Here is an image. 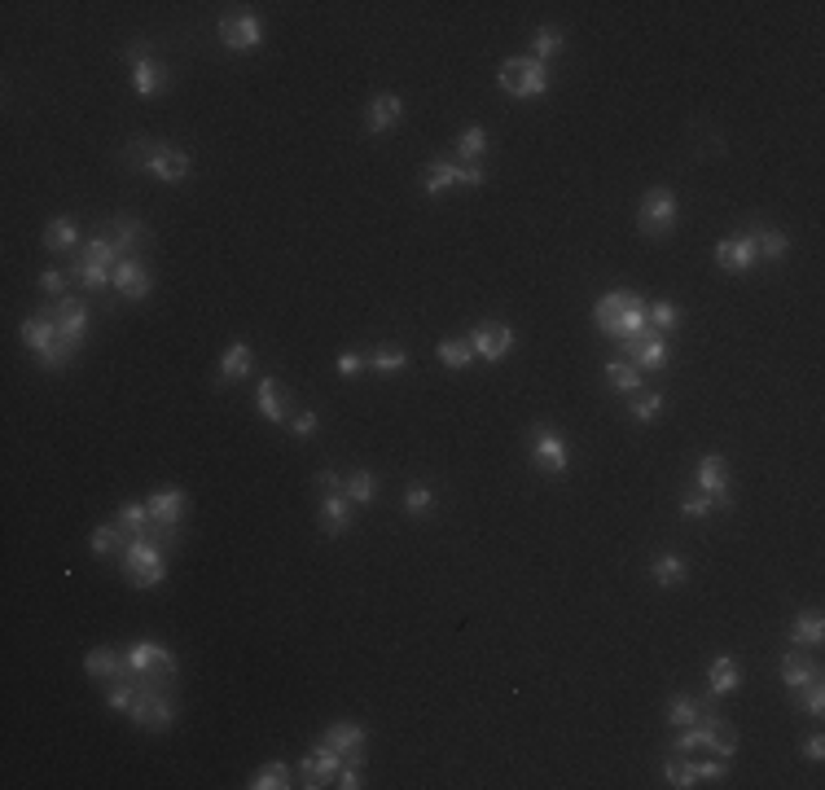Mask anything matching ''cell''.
<instances>
[{
    "mask_svg": "<svg viewBox=\"0 0 825 790\" xmlns=\"http://www.w3.org/2000/svg\"><path fill=\"white\" fill-rule=\"evenodd\" d=\"M124 580L132 589H154L167 580V558H163V536H132L124 549Z\"/></svg>",
    "mask_w": 825,
    "mask_h": 790,
    "instance_id": "1",
    "label": "cell"
},
{
    "mask_svg": "<svg viewBox=\"0 0 825 790\" xmlns=\"http://www.w3.org/2000/svg\"><path fill=\"white\" fill-rule=\"evenodd\" d=\"M127 158H132V167H141V172H150L154 180H185V176L194 172V158L185 154V149L176 146H163V141H132L127 146Z\"/></svg>",
    "mask_w": 825,
    "mask_h": 790,
    "instance_id": "2",
    "label": "cell"
},
{
    "mask_svg": "<svg viewBox=\"0 0 825 790\" xmlns=\"http://www.w3.org/2000/svg\"><path fill=\"white\" fill-rule=\"evenodd\" d=\"M124 255L115 250V242L101 233V238H88L84 247H79L75 264H71V277H75L84 290H106L110 281H115V264H119Z\"/></svg>",
    "mask_w": 825,
    "mask_h": 790,
    "instance_id": "3",
    "label": "cell"
},
{
    "mask_svg": "<svg viewBox=\"0 0 825 790\" xmlns=\"http://www.w3.org/2000/svg\"><path fill=\"white\" fill-rule=\"evenodd\" d=\"M497 88L505 97H545L549 93V71H545V62H536V57H509V62H500L497 71Z\"/></svg>",
    "mask_w": 825,
    "mask_h": 790,
    "instance_id": "4",
    "label": "cell"
},
{
    "mask_svg": "<svg viewBox=\"0 0 825 790\" xmlns=\"http://www.w3.org/2000/svg\"><path fill=\"white\" fill-rule=\"evenodd\" d=\"M49 312H53V325H57V347L71 360L84 347V339H88V303L75 295H62L57 303H49Z\"/></svg>",
    "mask_w": 825,
    "mask_h": 790,
    "instance_id": "5",
    "label": "cell"
},
{
    "mask_svg": "<svg viewBox=\"0 0 825 790\" xmlns=\"http://www.w3.org/2000/svg\"><path fill=\"white\" fill-rule=\"evenodd\" d=\"M23 343L40 356L45 370H62V365H66V356H62V347H57V325H53L49 308H40L35 317H26L23 321Z\"/></svg>",
    "mask_w": 825,
    "mask_h": 790,
    "instance_id": "6",
    "label": "cell"
},
{
    "mask_svg": "<svg viewBox=\"0 0 825 790\" xmlns=\"http://www.w3.org/2000/svg\"><path fill=\"white\" fill-rule=\"evenodd\" d=\"M676 224V194L672 189H650V194L641 198V211H637V228L646 233V238H668Z\"/></svg>",
    "mask_w": 825,
    "mask_h": 790,
    "instance_id": "7",
    "label": "cell"
},
{
    "mask_svg": "<svg viewBox=\"0 0 825 790\" xmlns=\"http://www.w3.org/2000/svg\"><path fill=\"white\" fill-rule=\"evenodd\" d=\"M127 62H132V88H136V97H158V93H167L172 75H167L163 62H154L146 45H132V49H127Z\"/></svg>",
    "mask_w": 825,
    "mask_h": 790,
    "instance_id": "8",
    "label": "cell"
},
{
    "mask_svg": "<svg viewBox=\"0 0 825 790\" xmlns=\"http://www.w3.org/2000/svg\"><path fill=\"white\" fill-rule=\"evenodd\" d=\"M124 659H127V672L132 676H167L172 681V672H176V654L154 642H132Z\"/></svg>",
    "mask_w": 825,
    "mask_h": 790,
    "instance_id": "9",
    "label": "cell"
},
{
    "mask_svg": "<svg viewBox=\"0 0 825 790\" xmlns=\"http://www.w3.org/2000/svg\"><path fill=\"white\" fill-rule=\"evenodd\" d=\"M531 461L545 474H567L571 457H567V444L553 426H531Z\"/></svg>",
    "mask_w": 825,
    "mask_h": 790,
    "instance_id": "10",
    "label": "cell"
},
{
    "mask_svg": "<svg viewBox=\"0 0 825 790\" xmlns=\"http://www.w3.org/2000/svg\"><path fill=\"white\" fill-rule=\"evenodd\" d=\"M146 510H150L154 532H158V536H172L176 527H180V519H185V510H189V501H185L180 488H158V492L146 501Z\"/></svg>",
    "mask_w": 825,
    "mask_h": 790,
    "instance_id": "11",
    "label": "cell"
},
{
    "mask_svg": "<svg viewBox=\"0 0 825 790\" xmlns=\"http://www.w3.org/2000/svg\"><path fill=\"white\" fill-rule=\"evenodd\" d=\"M220 40H225V49H233V53H250V49H259L264 26H259L255 14H225V18H220Z\"/></svg>",
    "mask_w": 825,
    "mask_h": 790,
    "instance_id": "12",
    "label": "cell"
},
{
    "mask_svg": "<svg viewBox=\"0 0 825 790\" xmlns=\"http://www.w3.org/2000/svg\"><path fill=\"white\" fill-rule=\"evenodd\" d=\"M760 264V250H755V228L742 238H725L716 242V268L720 272H750Z\"/></svg>",
    "mask_w": 825,
    "mask_h": 790,
    "instance_id": "13",
    "label": "cell"
},
{
    "mask_svg": "<svg viewBox=\"0 0 825 790\" xmlns=\"http://www.w3.org/2000/svg\"><path fill=\"white\" fill-rule=\"evenodd\" d=\"M470 347H475L478 360L497 365L500 356L514 347V329H509V325H500V321H483V325H475V329H470Z\"/></svg>",
    "mask_w": 825,
    "mask_h": 790,
    "instance_id": "14",
    "label": "cell"
},
{
    "mask_svg": "<svg viewBox=\"0 0 825 790\" xmlns=\"http://www.w3.org/2000/svg\"><path fill=\"white\" fill-rule=\"evenodd\" d=\"M338 768H343V755H338L334 746H321V742H317V751L303 755V765H299V786H307V790L329 786Z\"/></svg>",
    "mask_w": 825,
    "mask_h": 790,
    "instance_id": "15",
    "label": "cell"
},
{
    "mask_svg": "<svg viewBox=\"0 0 825 790\" xmlns=\"http://www.w3.org/2000/svg\"><path fill=\"white\" fill-rule=\"evenodd\" d=\"M321 746H334L347 765H365V729L351 724V720H338L321 734Z\"/></svg>",
    "mask_w": 825,
    "mask_h": 790,
    "instance_id": "16",
    "label": "cell"
},
{
    "mask_svg": "<svg viewBox=\"0 0 825 790\" xmlns=\"http://www.w3.org/2000/svg\"><path fill=\"white\" fill-rule=\"evenodd\" d=\"M115 290L124 299H132V303H141V299L150 295V268L136 259V255H127V259H119L115 264V281H110Z\"/></svg>",
    "mask_w": 825,
    "mask_h": 790,
    "instance_id": "17",
    "label": "cell"
},
{
    "mask_svg": "<svg viewBox=\"0 0 825 790\" xmlns=\"http://www.w3.org/2000/svg\"><path fill=\"white\" fill-rule=\"evenodd\" d=\"M646 299L641 295H628V308H624V317L615 321V329L606 334V339H615V343H637V339H646V334H654L650 329V321H646Z\"/></svg>",
    "mask_w": 825,
    "mask_h": 790,
    "instance_id": "18",
    "label": "cell"
},
{
    "mask_svg": "<svg viewBox=\"0 0 825 790\" xmlns=\"http://www.w3.org/2000/svg\"><path fill=\"white\" fill-rule=\"evenodd\" d=\"M317 522H321V532H326L329 541H334V536H343V532L351 527V501H347V492L321 496V505H317Z\"/></svg>",
    "mask_w": 825,
    "mask_h": 790,
    "instance_id": "19",
    "label": "cell"
},
{
    "mask_svg": "<svg viewBox=\"0 0 825 790\" xmlns=\"http://www.w3.org/2000/svg\"><path fill=\"white\" fill-rule=\"evenodd\" d=\"M255 404H259V418H268L273 426L290 421V395H286V387H281L277 378H264V382H259Z\"/></svg>",
    "mask_w": 825,
    "mask_h": 790,
    "instance_id": "20",
    "label": "cell"
},
{
    "mask_svg": "<svg viewBox=\"0 0 825 790\" xmlns=\"http://www.w3.org/2000/svg\"><path fill=\"white\" fill-rule=\"evenodd\" d=\"M699 492L716 496V501L725 505V496H729V461L720 457V452H707V457L699 461Z\"/></svg>",
    "mask_w": 825,
    "mask_h": 790,
    "instance_id": "21",
    "label": "cell"
},
{
    "mask_svg": "<svg viewBox=\"0 0 825 790\" xmlns=\"http://www.w3.org/2000/svg\"><path fill=\"white\" fill-rule=\"evenodd\" d=\"M400 115H404V101L396 97V93H382V97L369 101L365 127H369V132H391V127L400 124Z\"/></svg>",
    "mask_w": 825,
    "mask_h": 790,
    "instance_id": "22",
    "label": "cell"
},
{
    "mask_svg": "<svg viewBox=\"0 0 825 790\" xmlns=\"http://www.w3.org/2000/svg\"><path fill=\"white\" fill-rule=\"evenodd\" d=\"M628 356H637V370L641 373H654L668 365V343L659 339V334H646V339H637V343H619Z\"/></svg>",
    "mask_w": 825,
    "mask_h": 790,
    "instance_id": "23",
    "label": "cell"
},
{
    "mask_svg": "<svg viewBox=\"0 0 825 790\" xmlns=\"http://www.w3.org/2000/svg\"><path fill=\"white\" fill-rule=\"evenodd\" d=\"M106 238H110V242H115V250H119V255L127 259V255H132V247H141V242H146V224L136 220V216H115Z\"/></svg>",
    "mask_w": 825,
    "mask_h": 790,
    "instance_id": "24",
    "label": "cell"
},
{
    "mask_svg": "<svg viewBox=\"0 0 825 790\" xmlns=\"http://www.w3.org/2000/svg\"><path fill=\"white\" fill-rule=\"evenodd\" d=\"M742 685V672H738V659H729V654H720L716 663H711V672H707V694L711 698H725V694H733Z\"/></svg>",
    "mask_w": 825,
    "mask_h": 790,
    "instance_id": "25",
    "label": "cell"
},
{
    "mask_svg": "<svg viewBox=\"0 0 825 790\" xmlns=\"http://www.w3.org/2000/svg\"><path fill=\"white\" fill-rule=\"evenodd\" d=\"M84 667H88V672L97 676L101 685H106V681L124 676V672H127V659L119 654V650H106V645H101V650H88V659H84Z\"/></svg>",
    "mask_w": 825,
    "mask_h": 790,
    "instance_id": "26",
    "label": "cell"
},
{
    "mask_svg": "<svg viewBox=\"0 0 825 790\" xmlns=\"http://www.w3.org/2000/svg\"><path fill=\"white\" fill-rule=\"evenodd\" d=\"M127 541H132V536H127L119 522H101V527H93V536H88V544H93L97 558H106V553H124Z\"/></svg>",
    "mask_w": 825,
    "mask_h": 790,
    "instance_id": "27",
    "label": "cell"
},
{
    "mask_svg": "<svg viewBox=\"0 0 825 790\" xmlns=\"http://www.w3.org/2000/svg\"><path fill=\"white\" fill-rule=\"evenodd\" d=\"M115 522L124 527L127 536H158V532H154V522H150V510H146V501H127L124 510L115 514Z\"/></svg>",
    "mask_w": 825,
    "mask_h": 790,
    "instance_id": "28",
    "label": "cell"
},
{
    "mask_svg": "<svg viewBox=\"0 0 825 790\" xmlns=\"http://www.w3.org/2000/svg\"><path fill=\"white\" fill-rule=\"evenodd\" d=\"M250 365H255V356H250L246 343L225 347V356H220V382H237V378H246Z\"/></svg>",
    "mask_w": 825,
    "mask_h": 790,
    "instance_id": "29",
    "label": "cell"
},
{
    "mask_svg": "<svg viewBox=\"0 0 825 790\" xmlns=\"http://www.w3.org/2000/svg\"><path fill=\"white\" fill-rule=\"evenodd\" d=\"M812 676H821V667L800 659V650H790V654L781 659V681H786V690H803Z\"/></svg>",
    "mask_w": 825,
    "mask_h": 790,
    "instance_id": "30",
    "label": "cell"
},
{
    "mask_svg": "<svg viewBox=\"0 0 825 790\" xmlns=\"http://www.w3.org/2000/svg\"><path fill=\"white\" fill-rule=\"evenodd\" d=\"M624 308H628V295H624V290H610V295H601L598 308H593V325H598L601 334H610V329H615V321L624 317Z\"/></svg>",
    "mask_w": 825,
    "mask_h": 790,
    "instance_id": "31",
    "label": "cell"
},
{
    "mask_svg": "<svg viewBox=\"0 0 825 790\" xmlns=\"http://www.w3.org/2000/svg\"><path fill=\"white\" fill-rule=\"evenodd\" d=\"M75 247H79L75 220H66V216H62V220H49V228H45V250H53V255L62 250V255H66V250H75Z\"/></svg>",
    "mask_w": 825,
    "mask_h": 790,
    "instance_id": "32",
    "label": "cell"
},
{
    "mask_svg": "<svg viewBox=\"0 0 825 790\" xmlns=\"http://www.w3.org/2000/svg\"><path fill=\"white\" fill-rule=\"evenodd\" d=\"M452 185H457V163L435 158V163L426 167V176H422V194L435 198V194H444V189H452Z\"/></svg>",
    "mask_w": 825,
    "mask_h": 790,
    "instance_id": "33",
    "label": "cell"
},
{
    "mask_svg": "<svg viewBox=\"0 0 825 790\" xmlns=\"http://www.w3.org/2000/svg\"><path fill=\"white\" fill-rule=\"evenodd\" d=\"M435 356L448 365V370H470L478 356H475V347H470V339H444V343L435 347Z\"/></svg>",
    "mask_w": 825,
    "mask_h": 790,
    "instance_id": "34",
    "label": "cell"
},
{
    "mask_svg": "<svg viewBox=\"0 0 825 790\" xmlns=\"http://www.w3.org/2000/svg\"><path fill=\"white\" fill-rule=\"evenodd\" d=\"M606 382L615 387V391H641V370L637 365H624V360H606Z\"/></svg>",
    "mask_w": 825,
    "mask_h": 790,
    "instance_id": "35",
    "label": "cell"
},
{
    "mask_svg": "<svg viewBox=\"0 0 825 790\" xmlns=\"http://www.w3.org/2000/svg\"><path fill=\"white\" fill-rule=\"evenodd\" d=\"M654 584H663V589H672V584H685V558L680 553H663V558H654Z\"/></svg>",
    "mask_w": 825,
    "mask_h": 790,
    "instance_id": "36",
    "label": "cell"
},
{
    "mask_svg": "<svg viewBox=\"0 0 825 790\" xmlns=\"http://www.w3.org/2000/svg\"><path fill=\"white\" fill-rule=\"evenodd\" d=\"M663 777H668V786H676V790L699 786V768H694L689 755H672V760L663 765Z\"/></svg>",
    "mask_w": 825,
    "mask_h": 790,
    "instance_id": "37",
    "label": "cell"
},
{
    "mask_svg": "<svg viewBox=\"0 0 825 790\" xmlns=\"http://www.w3.org/2000/svg\"><path fill=\"white\" fill-rule=\"evenodd\" d=\"M790 637H795L800 645H821V637H825L821 611H808V615L795 619V623H790Z\"/></svg>",
    "mask_w": 825,
    "mask_h": 790,
    "instance_id": "38",
    "label": "cell"
},
{
    "mask_svg": "<svg viewBox=\"0 0 825 790\" xmlns=\"http://www.w3.org/2000/svg\"><path fill=\"white\" fill-rule=\"evenodd\" d=\"M365 365L374 373H400V370H408V356H404L400 347H374L365 356Z\"/></svg>",
    "mask_w": 825,
    "mask_h": 790,
    "instance_id": "39",
    "label": "cell"
},
{
    "mask_svg": "<svg viewBox=\"0 0 825 790\" xmlns=\"http://www.w3.org/2000/svg\"><path fill=\"white\" fill-rule=\"evenodd\" d=\"M343 492H347L351 505H369V501H374V492H377L374 474H369V470H351L347 483H343Z\"/></svg>",
    "mask_w": 825,
    "mask_h": 790,
    "instance_id": "40",
    "label": "cell"
},
{
    "mask_svg": "<svg viewBox=\"0 0 825 790\" xmlns=\"http://www.w3.org/2000/svg\"><path fill=\"white\" fill-rule=\"evenodd\" d=\"M246 786L250 790H286V786H295V782H290V768H286V765H264L246 782Z\"/></svg>",
    "mask_w": 825,
    "mask_h": 790,
    "instance_id": "41",
    "label": "cell"
},
{
    "mask_svg": "<svg viewBox=\"0 0 825 790\" xmlns=\"http://www.w3.org/2000/svg\"><path fill=\"white\" fill-rule=\"evenodd\" d=\"M562 53V31H553V26H540L536 35H531V57L536 62H549Z\"/></svg>",
    "mask_w": 825,
    "mask_h": 790,
    "instance_id": "42",
    "label": "cell"
},
{
    "mask_svg": "<svg viewBox=\"0 0 825 790\" xmlns=\"http://www.w3.org/2000/svg\"><path fill=\"white\" fill-rule=\"evenodd\" d=\"M755 250H760V259H781L790 250V242L777 228H755Z\"/></svg>",
    "mask_w": 825,
    "mask_h": 790,
    "instance_id": "43",
    "label": "cell"
},
{
    "mask_svg": "<svg viewBox=\"0 0 825 790\" xmlns=\"http://www.w3.org/2000/svg\"><path fill=\"white\" fill-rule=\"evenodd\" d=\"M702 716V707L689 698V694H676L672 703H668V724H676V729H685V724H694V720Z\"/></svg>",
    "mask_w": 825,
    "mask_h": 790,
    "instance_id": "44",
    "label": "cell"
},
{
    "mask_svg": "<svg viewBox=\"0 0 825 790\" xmlns=\"http://www.w3.org/2000/svg\"><path fill=\"white\" fill-rule=\"evenodd\" d=\"M646 321H650L654 334H668V329L680 325V308H676V303H650V308H646Z\"/></svg>",
    "mask_w": 825,
    "mask_h": 790,
    "instance_id": "45",
    "label": "cell"
},
{
    "mask_svg": "<svg viewBox=\"0 0 825 790\" xmlns=\"http://www.w3.org/2000/svg\"><path fill=\"white\" fill-rule=\"evenodd\" d=\"M483 149H488V132H483V127H466V132H461V141H457L461 163H478V158H483Z\"/></svg>",
    "mask_w": 825,
    "mask_h": 790,
    "instance_id": "46",
    "label": "cell"
},
{
    "mask_svg": "<svg viewBox=\"0 0 825 790\" xmlns=\"http://www.w3.org/2000/svg\"><path fill=\"white\" fill-rule=\"evenodd\" d=\"M430 510H435V492H430L426 483H418V488H408V492H404V514L422 519V514H430Z\"/></svg>",
    "mask_w": 825,
    "mask_h": 790,
    "instance_id": "47",
    "label": "cell"
},
{
    "mask_svg": "<svg viewBox=\"0 0 825 790\" xmlns=\"http://www.w3.org/2000/svg\"><path fill=\"white\" fill-rule=\"evenodd\" d=\"M637 400H632V418L637 421H650V418H659L663 413V395L659 391H632Z\"/></svg>",
    "mask_w": 825,
    "mask_h": 790,
    "instance_id": "48",
    "label": "cell"
},
{
    "mask_svg": "<svg viewBox=\"0 0 825 790\" xmlns=\"http://www.w3.org/2000/svg\"><path fill=\"white\" fill-rule=\"evenodd\" d=\"M716 505H720L716 496H707V492H689L685 501H680V514H685V519H707V514H711Z\"/></svg>",
    "mask_w": 825,
    "mask_h": 790,
    "instance_id": "49",
    "label": "cell"
},
{
    "mask_svg": "<svg viewBox=\"0 0 825 790\" xmlns=\"http://www.w3.org/2000/svg\"><path fill=\"white\" fill-rule=\"evenodd\" d=\"M707 746H711V751H716L720 760H733V751H738V734H733L725 720H720V729L711 734V742H707Z\"/></svg>",
    "mask_w": 825,
    "mask_h": 790,
    "instance_id": "50",
    "label": "cell"
},
{
    "mask_svg": "<svg viewBox=\"0 0 825 790\" xmlns=\"http://www.w3.org/2000/svg\"><path fill=\"white\" fill-rule=\"evenodd\" d=\"M803 707H808V716H821V712H825V685H821V676H812V681L803 685Z\"/></svg>",
    "mask_w": 825,
    "mask_h": 790,
    "instance_id": "51",
    "label": "cell"
},
{
    "mask_svg": "<svg viewBox=\"0 0 825 790\" xmlns=\"http://www.w3.org/2000/svg\"><path fill=\"white\" fill-rule=\"evenodd\" d=\"M457 185H466V189H478V185H488V172H483V163H457Z\"/></svg>",
    "mask_w": 825,
    "mask_h": 790,
    "instance_id": "52",
    "label": "cell"
},
{
    "mask_svg": "<svg viewBox=\"0 0 825 790\" xmlns=\"http://www.w3.org/2000/svg\"><path fill=\"white\" fill-rule=\"evenodd\" d=\"M290 435H295V440H312V435H317V413H312V409H307V413H295V418H290Z\"/></svg>",
    "mask_w": 825,
    "mask_h": 790,
    "instance_id": "53",
    "label": "cell"
},
{
    "mask_svg": "<svg viewBox=\"0 0 825 790\" xmlns=\"http://www.w3.org/2000/svg\"><path fill=\"white\" fill-rule=\"evenodd\" d=\"M694 768H699V782H720V777L729 773V760L716 755V760H702V765H694Z\"/></svg>",
    "mask_w": 825,
    "mask_h": 790,
    "instance_id": "54",
    "label": "cell"
},
{
    "mask_svg": "<svg viewBox=\"0 0 825 790\" xmlns=\"http://www.w3.org/2000/svg\"><path fill=\"white\" fill-rule=\"evenodd\" d=\"M334 370L343 373V378H351V373H360V370H365V356H360V351H338Z\"/></svg>",
    "mask_w": 825,
    "mask_h": 790,
    "instance_id": "55",
    "label": "cell"
},
{
    "mask_svg": "<svg viewBox=\"0 0 825 790\" xmlns=\"http://www.w3.org/2000/svg\"><path fill=\"white\" fill-rule=\"evenodd\" d=\"M334 786H343V790H360L365 782H360V765H343L338 773H334Z\"/></svg>",
    "mask_w": 825,
    "mask_h": 790,
    "instance_id": "56",
    "label": "cell"
},
{
    "mask_svg": "<svg viewBox=\"0 0 825 790\" xmlns=\"http://www.w3.org/2000/svg\"><path fill=\"white\" fill-rule=\"evenodd\" d=\"M312 488H317L321 496H334V492H343V479H338L334 470H321V474L312 479Z\"/></svg>",
    "mask_w": 825,
    "mask_h": 790,
    "instance_id": "57",
    "label": "cell"
},
{
    "mask_svg": "<svg viewBox=\"0 0 825 790\" xmlns=\"http://www.w3.org/2000/svg\"><path fill=\"white\" fill-rule=\"evenodd\" d=\"M803 755L812 760V765H821L825 760V738L821 734H812V738H803Z\"/></svg>",
    "mask_w": 825,
    "mask_h": 790,
    "instance_id": "58",
    "label": "cell"
},
{
    "mask_svg": "<svg viewBox=\"0 0 825 790\" xmlns=\"http://www.w3.org/2000/svg\"><path fill=\"white\" fill-rule=\"evenodd\" d=\"M40 286H45V290H49V295H62V290H66V277H62V272H57V268H49V272H45V277H40Z\"/></svg>",
    "mask_w": 825,
    "mask_h": 790,
    "instance_id": "59",
    "label": "cell"
}]
</instances>
